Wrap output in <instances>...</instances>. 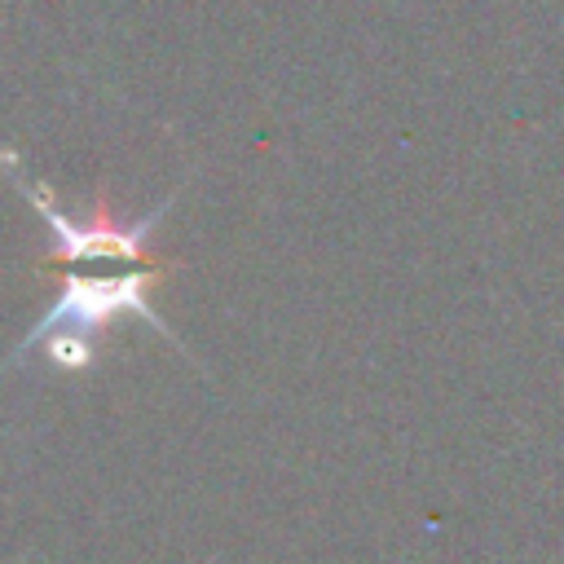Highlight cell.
I'll return each mask as SVG.
<instances>
[{"instance_id": "cell-2", "label": "cell", "mask_w": 564, "mask_h": 564, "mask_svg": "<svg viewBox=\"0 0 564 564\" xmlns=\"http://www.w3.org/2000/svg\"><path fill=\"white\" fill-rule=\"evenodd\" d=\"M0 167L4 176L26 194V203L40 212V220L48 225V251L40 256V264H79V260H145L150 264V238H154V225L167 216V207L176 203V194H167L159 207H150L145 216L137 220H119L115 207H110V194H97L88 216L75 220L66 216L57 203H53V189L26 172L22 154L0 145Z\"/></svg>"}, {"instance_id": "cell-1", "label": "cell", "mask_w": 564, "mask_h": 564, "mask_svg": "<svg viewBox=\"0 0 564 564\" xmlns=\"http://www.w3.org/2000/svg\"><path fill=\"white\" fill-rule=\"evenodd\" d=\"M163 273H167L163 264H145V269H128V273H106V278H97V273H66L57 300L35 317V326L18 339V348L4 357L0 370H13L31 352H44L57 370L79 375V370H88L97 361V344H101L106 326L119 322V317H141L167 344L185 348L176 339V330L159 317V308L150 304V291H154V282Z\"/></svg>"}]
</instances>
